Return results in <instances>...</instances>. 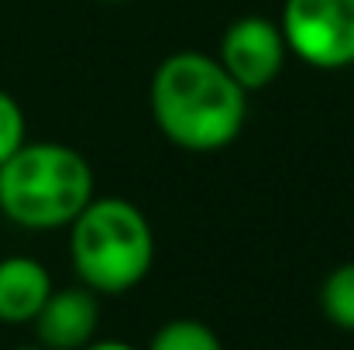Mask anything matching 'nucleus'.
Returning a JSON list of instances; mask_svg holds the SVG:
<instances>
[{"mask_svg":"<svg viewBox=\"0 0 354 350\" xmlns=\"http://www.w3.org/2000/svg\"><path fill=\"white\" fill-rule=\"evenodd\" d=\"M93 196V165L73 144L24 141L0 165V213L21 231H62Z\"/></svg>","mask_w":354,"mask_h":350,"instance_id":"obj_2","label":"nucleus"},{"mask_svg":"<svg viewBox=\"0 0 354 350\" xmlns=\"http://www.w3.org/2000/svg\"><path fill=\"white\" fill-rule=\"evenodd\" d=\"M320 313L330 327L354 333V261H341L337 268L327 271L317 292Z\"/></svg>","mask_w":354,"mask_h":350,"instance_id":"obj_8","label":"nucleus"},{"mask_svg":"<svg viewBox=\"0 0 354 350\" xmlns=\"http://www.w3.org/2000/svg\"><path fill=\"white\" fill-rule=\"evenodd\" d=\"M145 350H224V344L214 333V327H207L203 320L179 316V320L162 323L151 333V340H148Z\"/></svg>","mask_w":354,"mask_h":350,"instance_id":"obj_9","label":"nucleus"},{"mask_svg":"<svg viewBox=\"0 0 354 350\" xmlns=\"http://www.w3.org/2000/svg\"><path fill=\"white\" fill-rule=\"evenodd\" d=\"M28 141V117H24V107L7 93L0 90V165Z\"/></svg>","mask_w":354,"mask_h":350,"instance_id":"obj_10","label":"nucleus"},{"mask_svg":"<svg viewBox=\"0 0 354 350\" xmlns=\"http://www.w3.org/2000/svg\"><path fill=\"white\" fill-rule=\"evenodd\" d=\"M76 278L97 295L138 289L155 264V231L145 210L124 196H93L66 227Z\"/></svg>","mask_w":354,"mask_h":350,"instance_id":"obj_3","label":"nucleus"},{"mask_svg":"<svg viewBox=\"0 0 354 350\" xmlns=\"http://www.w3.org/2000/svg\"><path fill=\"white\" fill-rule=\"evenodd\" d=\"M148 110L158 134L193 155L231 148L248 124V93L217 55L200 48L169 52L148 83Z\"/></svg>","mask_w":354,"mask_h":350,"instance_id":"obj_1","label":"nucleus"},{"mask_svg":"<svg viewBox=\"0 0 354 350\" xmlns=\"http://www.w3.org/2000/svg\"><path fill=\"white\" fill-rule=\"evenodd\" d=\"M83 350H138V347H131V344H124V340H114V337H97L93 344H86Z\"/></svg>","mask_w":354,"mask_h":350,"instance_id":"obj_11","label":"nucleus"},{"mask_svg":"<svg viewBox=\"0 0 354 350\" xmlns=\"http://www.w3.org/2000/svg\"><path fill=\"white\" fill-rule=\"evenodd\" d=\"M97 3H131V0H97Z\"/></svg>","mask_w":354,"mask_h":350,"instance_id":"obj_13","label":"nucleus"},{"mask_svg":"<svg viewBox=\"0 0 354 350\" xmlns=\"http://www.w3.org/2000/svg\"><path fill=\"white\" fill-rule=\"evenodd\" d=\"M52 289L55 282L38 257H28V254L0 257V323L7 327L35 323Z\"/></svg>","mask_w":354,"mask_h":350,"instance_id":"obj_7","label":"nucleus"},{"mask_svg":"<svg viewBox=\"0 0 354 350\" xmlns=\"http://www.w3.org/2000/svg\"><path fill=\"white\" fill-rule=\"evenodd\" d=\"M14 350H48V347H41V344L35 340V344H21V347H14Z\"/></svg>","mask_w":354,"mask_h":350,"instance_id":"obj_12","label":"nucleus"},{"mask_svg":"<svg viewBox=\"0 0 354 350\" xmlns=\"http://www.w3.org/2000/svg\"><path fill=\"white\" fill-rule=\"evenodd\" d=\"M279 24L303 66L320 72L354 66V0H286Z\"/></svg>","mask_w":354,"mask_h":350,"instance_id":"obj_4","label":"nucleus"},{"mask_svg":"<svg viewBox=\"0 0 354 350\" xmlns=\"http://www.w3.org/2000/svg\"><path fill=\"white\" fill-rule=\"evenodd\" d=\"M289 45L282 35V24L265 14H241L234 17L217 45V62L227 69L244 93L268 90L279 72L286 69Z\"/></svg>","mask_w":354,"mask_h":350,"instance_id":"obj_5","label":"nucleus"},{"mask_svg":"<svg viewBox=\"0 0 354 350\" xmlns=\"http://www.w3.org/2000/svg\"><path fill=\"white\" fill-rule=\"evenodd\" d=\"M35 340L48 350H83L100 333V295L93 289L66 285L52 289L41 313L35 316Z\"/></svg>","mask_w":354,"mask_h":350,"instance_id":"obj_6","label":"nucleus"}]
</instances>
